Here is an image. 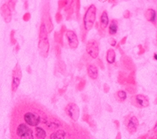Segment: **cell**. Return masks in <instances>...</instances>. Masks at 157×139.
Returning a JSON list of instances; mask_svg holds the SVG:
<instances>
[{
	"instance_id": "8",
	"label": "cell",
	"mask_w": 157,
	"mask_h": 139,
	"mask_svg": "<svg viewBox=\"0 0 157 139\" xmlns=\"http://www.w3.org/2000/svg\"><path fill=\"white\" fill-rule=\"evenodd\" d=\"M108 24H109V18H108L107 12L105 10H104L101 15L100 23H99V24H98V23H97V24H96L97 25V29H98V30L99 29V31H100L99 34L101 36H103L102 33L105 31L106 27L108 26Z\"/></svg>"
},
{
	"instance_id": "43",
	"label": "cell",
	"mask_w": 157,
	"mask_h": 139,
	"mask_svg": "<svg viewBox=\"0 0 157 139\" xmlns=\"http://www.w3.org/2000/svg\"><path fill=\"white\" fill-rule=\"evenodd\" d=\"M24 8L25 9H28V2L27 1L24 2Z\"/></svg>"
},
{
	"instance_id": "6",
	"label": "cell",
	"mask_w": 157,
	"mask_h": 139,
	"mask_svg": "<svg viewBox=\"0 0 157 139\" xmlns=\"http://www.w3.org/2000/svg\"><path fill=\"white\" fill-rule=\"evenodd\" d=\"M65 111H66V113L67 114V116L73 121L78 120V116H79V108H78V107L75 103L71 102V103L67 104Z\"/></svg>"
},
{
	"instance_id": "37",
	"label": "cell",
	"mask_w": 157,
	"mask_h": 139,
	"mask_svg": "<svg viewBox=\"0 0 157 139\" xmlns=\"http://www.w3.org/2000/svg\"><path fill=\"white\" fill-rule=\"evenodd\" d=\"M98 66L101 68V69H102V70L103 69H105V67H104V64H103L102 61L100 59H98Z\"/></svg>"
},
{
	"instance_id": "5",
	"label": "cell",
	"mask_w": 157,
	"mask_h": 139,
	"mask_svg": "<svg viewBox=\"0 0 157 139\" xmlns=\"http://www.w3.org/2000/svg\"><path fill=\"white\" fill-rule=\"evenodd\" d=\"M86 51L92 59H98L99 55V44L98 41L94 39L88 41L86 46Z\"/></svg>"
},
{
	"instance_id": "14",
	"label": "cell",
	"mask_w": 157,
	"mask_h": 139,
	"mask_svg": "<svg viewBox=\"0 0 157 139\" xmlns=\"http://www.w3.org/2000/svg\"><path fill=\"white\" fill-rule=\"evenodd\" d=\"M145 17L147 20V21L151 22L152 24H155L157 20V13L155 10L153 8H149L145 12Z\"/></svg>"
},
{
	"instance_id": "33",
	"label": "cell",
	"mask_w": 157,
	"mask_h": 139,
	"mask_svg": "<svg viewBox=\"0 0 157 139\" xmlns=\"http://www.w3.org/2000/svg\"><path fill=\"white\" fill-rule=\"evenodd\" d=\"M127 90L130 94H133L135 92V90H136V88L133 87L132 85H129L128 86H127Z\"/></svg>"
},
{
	"instance_id": "21",
	"label": "cell",
	"mask_w": 157,
	"mask_h": 139,
	"mask_svg": "<svg viewBox=\"0 0 157 139\" xmlns=\"http://www.w3.org/2000/svg\"><path fill=\"white\" fill-rule=\"evenodd\" d=\"M83 121L87 122L89 125H90L91 128H93V127L96 126L95 121L93 120V119L91 117V116H89L88 114H84L83 116Z\"/></svg>"
},
{
	"instance_id": "44",
	"label": "cell",
	"mask_w": 157,
	"mask_h": 139,
	"mask_svg": "<svg viewBox=\"0 0 157 139\" xmlns=\"http://www.w3.org/2000/svg\"><path fill=\"white\" fill-rule=\"evenodd\" d=\"M115 139H121V134H120V133H118L117 136H116V138Z\"/></svg>"
},
{
	"instance_id": "23",
	"label": "cell",
	"mask_w": 157,
	"mask_h": 139,
	"mask_svg": "<svg viewBox=\"0 0 157 139\" xmlns=\"http://www.w3.org/2000/svg\"><path fill=\"white\" fill-rule=\"evenodd\" d=\"M58 69L60 71V73L62 74V75H65L66 72V66L65 62L62 60L58 61Z\"/></svg>"
},
{
	"instance_id": "48",
	"label": "cell",
	"mask_w": 157,
	"mask_h": 139,
	"mask_svg": "<svg viewBox=\"0 0 157 139\" xmlns=\"http://www.w3.org/2000/svg\"><path fill=\"white\" fill-rule=\"evenodd\" d=\"M28 71H29V72H28L29 73H31V72H30V68H29V67H28Z\"/></svg>"
},
{
	"instance_id": "1",
	"label": "cell",
	"mask_w": 157,
	"mask_h": 139,
	"mask_svg": "<svg viewBox=\"0 0 157 139\" xmlns=\"http://www.w3.org/2000/svg\"><path fill=\"white\" fill-rule=\"evenodd\" d=\"M96 15H97V7L94 4H91L86 10L83 16V29L85 31H89L92 29L96 21Z\"/></svg>"
},
{
	"instance_id": "41",
	"label": "cell",
	"mask_w": 157,
	"mask_h": 139,
	"mask_svg": "<svg viewBox=\"0 0 157 139\" xmlns=\"http://www.w3.org/2000/svg\"><path fill=\"white\" fill-rule=\"evenodd\" d=\"M82 97H83V102H88V96H87V95H84V94H83L82 95Z\"/></svg>"
},
{
	"instance_id": "32",
	"label": "cell",
	"mask_w": 157,
	"mask_h": 139,
	"mask_svg": "<svg viewBox=\"0 0 157 139\" xmlns=\"http://www.w3.org/2000/svg\"><path fill=\"white\" fill-rule=\"evenodd\" d=\"M55 19H56V21L57 22L58 24L59 23H61V20H62V15H61V12H56V16H55Z\"/></svg>"
},
{
	"instance_id": "27",
	"label": "cell",
	"mask_w": 157,
	"mask_h": 139,
	"mask_svg": "<svg viewBox=\"0 0 157 139\" xmlns=\"http://www.w3.org/2000/svg\"><path fill=\"white\" fill-rule=\"evenodd\" d=\"M68 1L66 0H62V1H59L58 2V9L61 10L66 7V5L68 4Z\"/></svg>"
},
{
	"instance_id": "20",
	"label": "cell",
	"mask_w": 157,
	"mask_h": 139,
	"mask_svg": "<svg viewBox=\"0 0 157 139\" xmlns=\"http://www.w3.org/2000/svg\"><path fill=\"white\" fill-rule=\"evenodd\" d=\"M44 22V24L46 25V29L48 30V33H51L52 31V29H53V24H52V19L51 16L48 15L46 16V20H45V21Z\"/></svg>"
},
{
	"instance_id": "22",
	"label": "cell",
	"mask_w": 157,
	"mask_h": 139,
	"mask_svg": "<svg viewBox=\"0 0 157 139\" xmlns=\"http://www.w3.org/2000/svg\"><path fill=\"white\" fill-rule=\"evenodd\" d=\"M54 38H55V41H56V43L60 45V46H62L63 45V34H61V32H56L55 34H54Z\"/></svg>"
},
{
	"instance_id": "28",
	"label": "cell",
	"mask_w": 157,
	"mask_h": 139,
	"mask_svg": "<svg viewBox=\"0 0 157 139\" xmlns=\"http://www.w3.org/2000/svg\"><path fill=\"white\" fill-rule=\"evenodd\" d=\"M16 3H17V1H15V0H11V1H9V2H7V4L8 5V7H9V8L11 11H15Z\"/></svg>"
},
{
	"instance_id": "36",
	"label": "cell",
	"mask_w": 157,
	"mask_h": 139,
	"mask_svg": "<svg viewBox=\"0 0 157 139\" xmlns=\"http://www.w3.org/2000/svg\"><path fill=\"white\" fill-rule=\"evenodd\" d=\"M130 16H131V13H130L129 11L126 10V11L124 12V18H126V19H128V18L130 17Z\"/></svg>"
},
{
	"instance_id": "46",
	"label": "cell",
	"mask_w": 157,
	"mask_h": 139,
	"mask_svg": "<svg viewBox=\"0 0 157 139\" xmlns=\"http://www.w3.org/2000/svg\"><path fill=\"white\" fill-rule=\"evenodd\" d=\"M20 50V46L18 44H17V46H16V51H18Z\"/></svg>"
},
{
	"instance_id": "3",
	"label": "cell",
	"mask_w": 157,
	"mask_h": 139,
	"mask_svg": "<svg viewBox=\"0 0 157 139\" xmlns=\"http://www.w3.org/2000/svg\"><path fill=\"white\" fill-rule=\"evenodd\" d=\"M130 102L134 107H138V108H145L148 107L150 104L148 97L141 94L132 96L130 99Z\"/></svg>"
},
{
	"instance_id": "34",
	"label": "cell",
	"mask_w": 157,
	"mask_h": 139,
	"mask_svg": "<svg viewBox=\"0 0 157 139\" xmlns=\"http://www.w3.org/2000/svg\"><path fill=\"white\" fill-rule=\"evenodd\" d=\"M30 17H31L30 14H29V12H26V13L23 16V20H24L25 21H29V20H30Z\"/></svg>"
},
{
	"instance_id": "10",
	"label": "cell",
	"mask_w": 157,
	"mask_h": 139,
	"mask_svg": "<svg viewBox=\"0 0 157 139\" xmlns=\"http://www.w3.org/2000/svg\"><path fill=\"white\" fill-rule=\"evenodd\" d=\"M39 53L44 58H46L48 55L49 51V42L48 37L39 38Z\"/></svg>"
},
{
	"instance_id": "7",
	"label": "cell",
	"mask_w": 157,
	"mask_h": 139,
	"mask_svg": "<svg viewBox=\"0 0 157 139\" xmlns=\"http://www.w3.org/2000/svg\"><path fill=\"white\" fill-rule=\"evenodd\" d=\"M25 124L28 126H37L40 122V117L34 112H26L24 114Z\"/></svg>"
},
{
	"instance_id": "47",
	"label": "cell",
	"mask_w": 157,
	"mask_h": 139,
	"mask_svg": "<svg viewBox=\"0 0 157 139\" xmlns=\"http://www.w3.org/2000/svg\"><path fill=\"white\" fill-rule=\"evenodd\" d=\"M154 59H155V60H157V54H154Z\"/></svg>"
},
{
	"instance_id": "30",
	"label": "cell",
	"mask_w": 157,
	"mask_h": 139,
	"mask_svg": "<svg viewBox=\"0 0 157 139\" xmlns=\"http://www.w3.org/2000/svg\"><path fill=\"white\" fill-rule=\"evenodd\" d=\"M79 8H80V1H77L75 2V13L78 19H79Z\"/></svg>"
},
{
	"instance_id": "40",
	"label": "cell",
	"mask_w": 157,
	"mask_h": 139,
	"mask_svg": "<svg viewBox=\"0 0 157 139\" xmlns=\"http://www.w3.org/2000/svg\"><path fill=\"white\" fill-rule=\"evenodd\" d=\"M126 39H127V37H123L122 40L120 41V44H121V45H124V44L126 42Z\"/></svg>"
},
{
	"instance_id": "38",
	"label": "cell",
	"mask_w": 157,
	"mask_h": 139,
	"mask_svg": "<svg viewBox=\"0 0 157 139\" xmlns=\"http://www.w3.org/2000/svg\"><path fill=\"white\" fill-rule=\"evenodd\" d=\"M110 90V87L108 86L107 84H104V92L108 93Z\"/></svg>"
},
{
	"instance_id": "12",
	"label": "cell",
	"mask_w": 157,
	"mask_h": 139,
	"mask_svg": "<svg viewBox=\"0 0 157 139\" xmlns=\"http://www.w3.org/2000/svg\"><path fill=\"white\" fill-rule=\"evenodd\" d=\"M1 13H2V16L4 19V21L6 23H9L12 20V11L10 10L8 5L7 2H5L2 5L1 7Z\"/></svg>"
},
{
	"instance_id": "25",
	"label": "cell",
	"mask_w": 157,
	"mask_h": 139,
	"mask_svg": "<svg viewBox=\"0 0 157 139\" xmlns=\"http://www.w3.org/2000/svg\"><path fill=\"white\" fill-rule=\"evenodd\" d=\"M19 139H34V135H33V130L29 131L26 134H25L22 137H21Z\"/></svg>"
},
{
	"instance_id": "9",
	"label": "cell",
	"mask_w": 157,
	"mask_h": 139,
	"mask_svg": "<svg viewBox=\"0 0 157 139\" xmlns=\"http://www.w3.org/2000/svg\"><path fill=\"white\" fill-rule=\"evenodd\" d=\"M66 38H67V41H68V44L70 47L71 49H76L78 47V43H79V41H78V37L76 35V34L72 30H66Z\"/></svg>"
},
{
	"instance_id": "19",
	"label": "cell",
	"mask_w": 157,
	"mask_h": 139,
	"mask_svg": "<svg viewBox=\"0 0 157 139\" xmlns=\"http://www.w3.org/2000/svg\"><path fill=\"white\" fill-rule=\"evenodd\" d=\"M115 98L118 102H123L127 98V93L125 92L124 90H119L115 94Z\"/></svg>"
},
{
	"instance_id": "15",
	"label": "cell",
	"mask_w": 157,
	"mask_h": 139,
	"mask_svg": "<svg viewBox=\"0 0 157 139\" xmlns=\"http://www.w3.org/2000/svg\"><path fill=\"white\" fill-rule=\"evenodd\" d=\"M106 61H107L108 63L110 64H112V63H115V52L113 49H109L106 52Z\"/></svg>"
},
{
	"instance_id": "13",
	"label": "cell",
	"mask_w": 157,
	"mask_h": 139,
	"mask_svg": "<svg viewBox=\"0 0 157 139\" xmlns=\"http://www.w3.org/2000/svg\"><path fill=\"white\" fill-rule=\"evenodd\" d=\"M87 73L92 80H96L98 77V68L94 63H89L87 66Z\"/></svg>"
},
{
	"instance_id": "17",
	"label": "cell",
	"mask_w": 157,
	"mask_h": 139,
	"mask_svg": "<svg viewBox=\"0 0 157 139\" xmlns=\"http://www.w3.org/2000/svg\"><path fill=\"white\" fill-rule=\"evenodd\" d=\"M65 137H66V132L60 129L52 133L51 134L50 139H65Z\"/></svg>"
},
{
	"instance_id": "16",
	"label": "cell",
	"mask_w": 157,
	"mask_h": 139,
	"mask_svg": "<svg viewBox=\"0 0 157 139\" xmlns=\"http://www.w3.org/2000/svg\"><path fill=\"white\" fill-rule=\"evenodd\" d=\"M118 32V22L115 20H112L109 25V34L115 35Z\"/></svg>"
},
{
	"instance_id": "35",
	"label": "cell",
	"mask_w": 157,
	"mask_h": 139,
	"mask_svg": "<svg viewBox=\"0 0 157 139\" xmlns=\"http://www.w3.org/2000/svg\"><path fill=\"white\" fill-rule=\"evenodd\" d=\"M109 43H110V45L111 46H116V41H115V38H112V37L109 39Z\"/></svg>"
},
{
	"instance_id": "39",
	"label": "cell",
	"mask_w": 157,
	"mask_h": 139,
	"mask_svg": "<svg viewBox=\"0 0 157 139\" xmlns=\"http://www.w3.org/2000/svg\"><path fill=\"white\" fill-rule=\"evenodd\" d=\"M114 123H115V128H116V129H119V128H120V122L118 121V120H114Z\"/></svg>"
},
{
	"instance_id": "45",
	"label": "cell",
	"mask_w": 157,
	"mask_h": 139,
	"mask_svg": "<svg viewBox=\"0 0 157 139\" xmlns=\"http://www.w3.org/2000/svg\"><path fill=\"white\" fill-rule=\"evenodd\" d=\"M64 90H65V89H60V90H59V94H62L64 93Z\"/></svg>"
},
{
	"instance_id": "31",
	"label": "cell",
	"mask_w": 157,
	"mask_h": 139,
	"mask_svg": "<svg viewBox=\"0 0 157 139\" xmlns=\"http://www.w3.org/2000/svg\"><path fill=\"white\" fill-rule=\"evenodd\" d=\"M55 51H56V57L58 59H60V57H61V46H60V45H56V46H55Z\"/></svg>"
},
{
	"instance_id": "24",
	"label": "cell",
	"mask_w": 157,
	"mask_h": 139,
	"mask_svg": "<svg viewBox=\"0 0 157 139\" xmlns=\"http://www.w3.org/2000/svg\"><path fill=\"white\" fill-rule=\"evenodd\" d=\"M15 34H16V31L12 30L11 34H10V41H11V44H12V46H14V45L17 44V40H16V37H15Z\"/></svg>"
},
{
	"instance_id": "42",
	"label": "cell",
	"mask_w": 157,
	"mask_h": 139,
	"mask_svg": "<svg viewBox=\"0 0 157 139\" xmlns=\"http://www.w3.org/2000/svg\"><path fill=\"white\" fill-rule=\"evenodd\" d=\"M153 132H154L155 134H157V121L155 124L154 128H153Z\"/></svg>"
},
{
	"instance_id": "18",
	"label": "cell",
	"mask_w": 157,
	"mask_h": 139,
	"mask_svg": "<svg viewBox=\"0 0 157 139\" xmlns=\"http://www.w3.org/2000/svg\"><path fill=\"white\" fill-rule=\"evenodd\" d=\"M35 137H37V139H45L46 138L47 134L45 130H44L43 128L41 127H37L36 129H35Z\"/></svg>"
},
{
	"instance_id": "4",
	"label": "cell",
	"mask_w": 157,
	"mask_h": 139,
	"mask_svg": "<svg viewBox=\"0 0 157 139\" xmlns=\"http://www.w3.org/2000/svg\"><path fill=\"white\" fill-rule=\"evenodd\" d=\"M125 126L127 128L128 132L131 134H133L136 133L137 129V127L139 125V121L137 116H126L124 119Z\"/></svg>"
},
{
	"instance_id": "2",
	"label": "cell",
	"mask_w": 157,
	"mask_h": 139,
	"mask_svg": "<svg viewBox=\"0 0 157 139\" xmlns=\"http://www.w3.org/2000/svg\"><path fill=\"white\" fill-rule=\"evenodd\" d=\"M22 77V73L21 68L20 67L18 63L15 66V68L12 70V92L14 94L17 90L19 87L20 84H21V80Z\"/></svg>"
},
{
	"instance_id": "26",
	"label": "cell",
	"mask_w": 157,
	"mask_h": 139,
	"mask_svg": "<svg viewBox=\"0 0 157 139\" xmlns=\"http://www.w3.org/2000/svg\"><path fill=\"white\" fill-rule=\"evenodd\" d=\"M47 126L50 129H56L59 127V124L56 123H53V122H48L47 123Z\"/></svg>"
},
{
	"instance_id": "29",
	"label": "cell",
	"mask_w": 157,
	"mask_h": 139,
	"mask_svg": "<svg viewBox=\"0 0 157 139\" xmlns=\"http://www.w3.org/2000/svg\"><path fill=\"white\" fill-rule=\"evenodd\" d=\"M86 81L84 80H81L79 82H78V85H77V90H83L85 87Z\"/></svg>"
},
{
	"instance_id": "11",
	"label": "cell",
	"mask_w": 157,
	"mask_h": 139,
	"mask_svg": "<svg viewBox=\"0 0 157 139\" xmlns=\"http://www.w3.org/2000/svg\"><path fill=\"white\" fill-rule=\"evenodd\" d=\"M32 129L29 128L26 124L25 123H20V124H17V126L16 127V129H15V134H16V136L18 137H21L25 134H26L27 133H29V131H31Z\"/></svg>"
}]
</instances>
